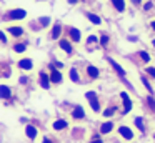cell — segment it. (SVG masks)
Returning a JSON list of instances; mask_svg holds the SVG:
<instances>
[{"mask_svg":"<svg viewBox=\"0 0 155 143\" xmlns=\"http://www.w3.org/2000/svg\"><path fill=\"white\" fill-rule=\"evenodd\" d=\"M134 123H135V126H137V128L140 130L142 133L145 132V126H143V118H142V116H137V118L134 120Z\"/></svg>","mask_w":155,"mask_h":143,"instance_id":"obj_23","label":"cell"},{"mask_svg":"<svg viewBox=\"0 0 155 143\" xmlns=\"http://www.w3.org/2000/svg\"><path fill=\"white\" fill-rule=\"evenodd\" d=\"M118 133H120L125 140H132V138H134V133H132V130L128 128V126H124V125L118 126Z\"/></svg>","mask_w":155,"mask_h":143,"instance_id":"obj_15","label":"cell"},{"mask_svg":"<svg viewBox=\"0 0 155 143\" xmlns=\"http://www.w3.org/2000/svg\"><path fill=\"white\" fill-rule=\"evenodd\" d=\"M114 113H115V108H107V110H104V116H114Z\"/></svg>","mask_w":155,"mask_h":143,"instance_id":"obj_29","label":"cell"},{"mask_svg":"<svg viewBox=\"0 0 155 143\" xmlns=\"http://www.w3.org/2000/svg\"><path fill=\"white\" fill-rule=\"evenodd\" d=\"M150 27H152V30H155V20H152V22H150Z\"/></svg>","mask_w":155,"mask_h":143,"instance_id":"obj_39","label":"cell"},{"mask_svg":"<svg viewBox=\"0 0 155 143\" xmlns=\"http://www.w3.org/2000/svg\"><path fill=\"white\" fill-rule=\"evenodd\" d=\"M68 37H70V40L74 43H80L82 42V33L78 28H75V27H70L68 28Z\"/></svg>","mask_w":155,"mask_h":143,"instance_id":"obj_6","label":"cell"},{"mask_svg":"<svg viewBox=\"0 0 155 143\" xmlns=\"http://www.w3.org/2000/svg\"><path fill=\"white\" fill-rule=\"evenodd\" d=\"M138 55H140L142 62H145V63H148L152 60V57L148 55V52H145V50H140V52H138Z\"/></svg>","mask_w":155,"mask_h":143,"instance_id":"obj_25","label":"cell"},{"mask_svg":"<svg viewBox=\"0 0 155 143\" xmlns=\"http://www.w3.org/2000/svg\"><path fill=\"white\" fill-rule=\"evenodd\" d=\"M27 17V12L24 8H12L7 12V18L8 20H24Z\"/></svg>","mask_w":155,"mask_h":143,"instance_id":"obj_2","label":"cell"},{"mask_svg":"<svg viewBox=\"0 0 155 143\" xmlns=\"http://www.w3.org/2000/svg\"><path fill=\"white\" fill-rule=\"evenodd\" d=\"M152 45H153V48H155V38H152Z\"/></svg>","mask_w":155,"mask_h":143,"instance_id":"obj_41","label":"cell"},{"mask_svg":"<svg viewBox=\"0 0 155 143\" xmlns=\"http://www.w3.org/2000/svg\"><path fill=\"white\" fill-rule=\"evenodd\" d=\"M95 43L98 45V38H97L95 35H90V37L87 38V45H88V48H90V45H95Z\"/></svg>","mask_w":155,"mask_h":143,"instance_id":"obj_27","label":"cell"},{"mask_svg":"<svg viewBox=\"0 0 155 143\" xmlns=\"http://www.w3.org/2000/svg\"><path fill=\"white\" fill-rule=\"evenodd\" d=\"M67 2L70 3V5H77V3H78V0H67Z\"/></svg>","mask_w":155,"mask_h":143,"instance_id":"obj_37","label":"cell"},{"mask_svg":"<svg viewBox=\"0 0 155 143\" xmlns=\"http://www.w3.org/2000/svg\"><path fill=\"white\" fill-rule=\"evenodd\" d=\"M142 83L145 85V88L148 90V93H153V86H152V83L148 82V78L145 75H142Z\"/></svg>","mask_w":155,"mask_h":143,"instance_id":"obj_24","label":"cell"},{"mask_svg":"<svg viewBox=\"0 0 155 143\" xmlns=\"http://www.w3.org/2000/svg\"><path fill=\"white\" fill-rule=\"evenodd\" d=\"M25 135H27V138L35 140V138H37V135H38V132H37V128H35L34 125H27V126H25Z\"/></svg>","mask_w":155,"mask_h":143,"instance_id":"obj_16","label":"cell"},{"mask_svg":"<svg viewBox=\"0 0 155 143\" xmlns=\"http://www.w3.org/2000/svg\"><path fill=\"white\" fill-rule=\"evenodd\" d=\"M52 126H54V130H57V132H58V130H65V128H67L68 123L65 122V120H55Z\"/></svg>","mask_w":155,"mask_h":143,"instance_id":"obj_21","label":"cell"},{"mask_svg":"<svg viewBox=\"0 0 155 143\" xmlns=\"http://www.w3.org/2000/svg\"><path fill=\"white\" fill-rule=\"evenodd\" d=\"M17 67H18V70H24V72H30L32 68H34V60L32 58H20L17 62Z\"/></svg>","mask_w":155,"mask_h":143,"instance_id":"obj_3","label":"cell"},{"mask_svg":"<svg viewBox=\"0 0 155 143\" xmlns=\"http://www.w3.org/2000/svg\"><path fill=\"white\" fill-rule=\"evenodd\" d=\"M112 5L115 7V10L117 12H125V8H127V3H125V0H110Z\"/></svg>","mask_w":155,"mask_h":143,"instance_id":"obj_18","label":"cell"},{"mask_svg":"<svg viewBox=\"0 0 155 143\" xmlns=\"http://www.w3.org/2000/svg\"><path fill=\"white\" fill-rule=\"evenodd\" d=\"M145 72H147V75H150L152 78H155V68H153V67H147Z\"/></svg>","mask_w":155,"mask_h":143,"instance_id":"obj_30","label":"cell"},{"mask_svg":"<svg viewBox=\"0 0 155 143\" xmlns=\"http://www.w3.org/2000/svg\"><path fill=\"white\" fill-rule=\"evenodd\" d=\"M107 60L110 62V65L114 67V70H115V72L118 73V76H122V78H125V75H127V73H125V68H122V67L118 65V63L115 62V60H112L110 57H107Z\"/></svg>","mask_w":155,"mask_h":143,"instance_id":"obj_12","label":"cell"},{"mask_svg":"<svg viewBox=\"0 0 155 143\" xmlns=\"http://www.w3.org/2000/svg\"><path fill=\"white\" fill-rule=\"evenodd\" d=\"M98 40H100V45H102V47H108V40H110V38H108V35L102 33L100 38H98Z\"/></svg>","mask_w":155,"mask_h":143,"instance_id":"obj_26","label":"cell"},{"mask_svg":"<svg viewBox=\"0 0 155 143\" xmlns=\"http://www.w3.org/2000/svg\"><path fill=\"white\" fill-rule=\"evenodd\" d=\"M87 75H88L90 80H95V78L100 76V70H98L97 67H94V65H88L87 67Z\"/></svg>","mask_w":155,"mask_h":143,"instance_id":"obj_13","label":"cell"},{"mask_svg":"<svg viewBox=\"0 0 155 143\" xmlns=\"http://www.w3.org/2000/svg\"><path fill=\"white\" fill-rule=\"evenodd\" d=\"M85 17H87V18L90 20L94 25H102V18L98 15H95L94 12H87V13H85Z\"/></svg>","mask_w":155,"mask_h":143,"instance_id":"obj_19","label":"cell"},{"mask_svg":"<svg viewBox=\"0 0 155 143\" xmlns=\"http://www.w3.org/2000/svg\"><path fill=\"white\" fill-rule=\"evenodd\" d=\"M68 76H70L72 82L80 83V75H78V72H77V68H75V67H72V68H70V72H68Z\"/></svg>","mask_w":155,"mask_h":143,"instance_id":"obj_20","label":"cell"},{"mask_svg":"<svg viewBox=\"0 0 155 143\" xmlns=\"http://www.w3.org/2000/svg\"><path fill=\"white\" fill-rule=\"evenodd\" d=\"M60 35H62V25L60 23H55L54 27H52V33H50V38L52 40H58L60 38Z\"/></svg>","mask_w":155,"mask_h":143,"instance_id":"obj_14","label":"cell"},{"mask_svg":"<svg viewBox=\"0 0 155 143\" xmlns=\"http://www.w3.org/2000/svg\"><path fill=\"white\" fill-rule=\"evenodd\" d=\"M52 67V72H50V82L52 83H62L64 82V76H62V73L58 72L57 68H55L54 65H50Z\"/></svg>","mask_w":155,"mask_h":143,"instance_id":"obj_8","label":"cell"},{"mask_svg":"<svg viewBox=\"0 0 155 143\" xmlns=\"http://www.w3.org/2000/svg\"><path fill=\"white\" fill-rule=\"evenodd\" d=\"M85 98L88 100V103H90V108L94 110V112H100V103H98V95H97V92H94V90L87 92V93H85Z\"/></svg>","mask_w":155,"mask_h":143,"instance_id":"obj_1","label":"cell"},{"mask_svg":"<svg viewBox=\"0 0 155 143\" xmlns=\"http://www.w3.org/2000/svg\"><path fill=\"white\" fill-rule=\"evenodd\" d=\"M5 30H7V33H10L12 37H15V38H20V37L24 35V28H22L20 25H10Z\"/></svg>","mask_w":155,"mask_h":143,"instance_id":"obj_5","label":"cell"},{"mask_svg":"<svg viewBox=\"0 0 155 143\" xmlns=\"http://www.w3.org/2000/svg\"><path fill=\"white\" fill-rule=\"evenodd\" d=\"M58 47H60L67 55H74V47H72V43L68 38H60L58 40Z\"/></svg>","mask_w":155,"mask_h":143,"instance_id":"obj_4","label":"cell"},{"mask_svg":"<svg viewBox=\"0 0 155 143\" xmlns=\"http://www.w3.org/2000/svg\"><path fill=\"white\" fill-rule=\"evenodd\" d=\"M25 50H27V43H15V45H14V52L15 53H24L25 52Z\"/></svg>","mask_w":155,"mask_h":143,"instance_id":"obj_22","label":"cell"},{"mask_svg":"<svg viewBox=\"0 0 155 143\" xmlns=\"http://www.w3.org/2000/svg\"><path fill=\"white\" fill-rule=\"evenodd\" d=\"M72 118L74 120H84L85 118V110L82 108L80 105H75L74 110H72Z\"/></svg>","mask_w":155,"mask_h":143,"instance_id":"obj_9","label":"cell"},{"mask_svg":"<svg viewBox=\"0 0 155 143\" xmlns=\"http://www.w3.org/2000/svg\"><path fill=\"white\" fill-rule=\"evenodd\" d=\"M112 130H114V122H105L100 126V135H108Z\"/></svg>","mask_w":155,"mask_h":143,"instance_id":"obj_17","label":"cell"},{"mask_svg":"<svg viewBox=\"0 0 155 143\" xmlns=\"http://www.w3.org/2000/svg\"><path fill=\"white\" fill-rule=\"evenodd\" d=\"M54 67H55V68H58V70H60L62 67H64V63H62V62H58V60H55V62H54Z\"/></svg>","mask_w":155,"mask_h":143,"instance_id":"obj_33","label":"cell"},{"mask_svg":"<svg viewBox=\"0 0 155 143\" xmlns=\"http://www.w3.org/2000/svg\"><path fill=\"white\" fill-rule=\"evenodd\" d=\"M38 22H40V25L47 27L48 23H50V18H48V17H40V18H38Z\"/></svg>","mask_w":155,"mask_h":143,"instance_id":"obj_28","label":"cell"},{"mask_svg":"<svg viewBox=\"0 0 155 143\" xmlns=\"http://www.w3.org/2000/svg\"><path fill=\"white\" fill-rule=\"evenodd\" d=\"M153 138H155V133H153Z\"/></svg>","mask_w":155,"mask_h":143,"instance_id":"obj_42","label":"cell"},{"mask_svg":"<svg viewBox=\"0 0 155 143\" xmlns=\"http://www.w3.org/2000/svg\"><path fill=\"white\" fill-rule=\"evenodd\" d=\"M147 103H148V106H150L152 110H155V100L152 98V95H150V96H148V98H147Z\"/></svg>","mask_w":155,"mask_h":143,"instance_id":"obj_32","label":"cell"},{"mask_svg":"<svg viewBox=\"0 0 155 143\" xmlns=\"http://www.w3.org/2000/svg\"><path fill=\"white\" fill-rule=\"evenodd\" d=\"M90 143H102V140H100V138H95V140H92Z\"/></svg>","mask_w":155,"mask_h":143,"instance_id":"obj_38","label":"cell"},{"mask_svg":"<svg viewBox=\"0 0 155 143\" xmlns=\"http://www.w3.org/2000/svg\"><path fill=\"white\" fill-rule=\"evenodd\" d=\"M120 98H122V102H124V113H130L132 100H130V96H128V93L127 92H122L120 93Z\"/></svg>","mask_w":155,"mask_h":143,"instance_id":"obj_7","label":"cell"},{"mask_svg":"<svg viewBox=\"0 0 155 143\" xmlns=\"http://www.w3.org/2000/svg\"><path fill=\"white\" fill-rule=\"evenodd\" d=\"M40 86L42 88H45V90H48L50 88V75H48V73H45V72H40Z\"/></svg>","mask_w":155,"mask_h":143,"instance_id":"obj_10","label":"cell"},{"mask_svg":"<svg viewBox=\"0 0 155 143\" xmlns=\"http://www.w3.org/2000/svg\"><path fill=\"white\" fill-rule=\"evenodd\" d=\"M42 143H54V141H52V140H50V138H47V136H45V138H44V140H42Z\"/></svg>","mask_w":155,"mask_h":143,"instance_id":"obj_36","label":"cell"},{"mask_svg":"<svg viewBox=\"0 0 155 143\" xmlns=\"http://www.w3.org/2000/svg\"><path fill=\"white\" fill-rule=\"evenodd\" d=\"M20 83H22V85H25V83H28V78H27V76H20Z\"/></svg>","mask_w":155,"mask_h":143,"instance_id":"obj_35","label":"cell"},{"mask_svg":"<svg viewBox=\"0 0 155 143\" xmlns=\"http://www.w3.org/2000/svg\"><path fill=\"white\" fill-rule=\"evenodd\" d=\"M0 98L2 100H10L12 98V88L8 85H0Z\"/></svg>","mask_w":155,"mask_h":143,"instance_id":"obj_11","label":"cell"},{"mask_svg":"<svg viewBox=\"0 0 155 143\" xmlns=\"http://www.w3.org/2000/svg\"><path fill=\"white\" fill-rule=\"evenodd\" d=\"M7 42H8V38H7V35H5V32L0 30V43H7Z\"/></svg>","mask_w":155,"mask_h":143,"instance_id":"obj_31","label":"cell"},{"mask_svg":"<svg viewBox=\"0 0 155 143\" xmlns=\"http://www.w3.org/2000/svg\"><path fill=\"white\" fill-rule=\"evenodd\" d=\"M152 7H153V3H152V2H147V3L143 5V8H145V10H150Z\"/></svg>","mask_w":155,"mask_h":143,"instance_id":"obj_34","label":"cell"},{"mask_svg":"<svg viewBox=\"0 0 155 143\" xmlns=\"http://www.w3.org/2000/svg\"><path fill=\"white\" fill-rule=\"evenodd\" d=\"M132 2H134L135 5H138V3H142V2H143V0H132Z\"/></svg>","mask_w":155,"mask_h":143,"instance_id":"obj_40","label":"cell"}]
</instances>
